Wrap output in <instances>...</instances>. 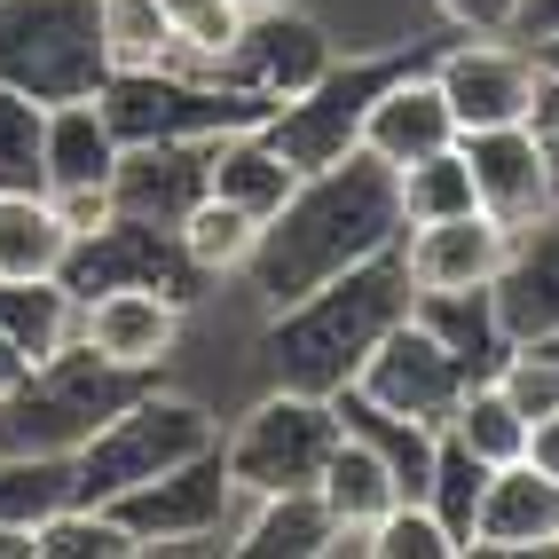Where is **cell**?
<instances>
[{
	"label": "cell",
	"mask_w": 559,
	"mask_h": 559,
	"mask_svg": "<svg viewBox=\"0 0 559 559\" xmlns=\"http://www.w3.org/2000/svg\"><path fill=\"white\" fill-rule=\"evenodd\" d=\"M402 245V198H394V166L370 151H347L340 166L300 174V190L284 198V213L260 229V252L245 284L260 292V308H292L316 284L362 269Z\"/></svg>",
	"instance_id": "cell-1"
},
{
	"label": "cell",
	"mask_w": 559,
	"mask_h": 559,
	"mask_svg": "<svg viewBox=\"0 0 559 559\" xmlns=\"http://www.w3.org/2000/svg\"><path fill=\"white\" fill-rule=\"evenodd\" d=\"M402 316H409V276H402L394 252H379V260H362V269L316 284L308 300L269 308V323H260V362H269L276 386L340 394L362 370V355L379 347Z\"/></svg>",
	"instance_id": "cell-2"
},
{
	"label": "cell",
	"mask_w": 559,
	"mask_h": 559,
	"mask_svg": "<svg viewBox=\"0 0 559 559\" xmlns=\"http://www.w3.org/2000/svg\"><path fill=\"white\" fill-rule=\"evenodd\" d=\"M205 450H221V418L198 394L151 379L142 394H127L119 409H110L80 450H71V497H80V504H110V497H127V489H142V480H158L174 465H190Z\"/></svg>",
	"instance_id": "cell-3"
},
{
	"label": "cell",
	"mask_w": 559,
	"mask_h": 559,
	"mask_svg": "<svg viewBox=\"0 0 559 559\" xmlns=\"http://www.w3.org/2000/svg\"><path fill=\"white\" fill-rule=\"evenodd\" d=\"M103 110H110V127H119V142H213V134H237V127L269 119L260 95L229 87L221 71H198V63L110 71Z\"/></svg>",
	"instance_id": "cell-4"
},
{
	"label": "cell",
	"mask_w": 559,
	"mask_h": 559,
	"mask_svg": "<svg viewBox=\"0 0 559 559\" xmlns=\"http://www.w3.org/2000/svg\"><path fill=\"white\" fill-rule=\"evenodd\" d=\"M0 80L24 87L32 103L103 95V32L95 0H0Z\"/></svg>",
	"instance_id": "cell-5"
},
{
	"label": "cell",
	"mask_w": 559,
	"mask_h": 559,
	"mask_svg": "<svg viewBox=\"0 0 559 559\" xmlns=\"http://www.w3.org/2000/svg\"><path fill=\"white\" fill-rule=\"evenodd\" d=\"M331 450H340V409H331V394H300V386H276V379L229 433H221V457H229V480L245 497L316 489Z\"/></svg>",
	"instance_id": "cell-6"
},
{
	"label": "cell",
	"mask_w": 559,
	"mask_h": 559,
	"mask_svg": "<svg viewBox=\"0 0 559 559\" xmlns=\"http://www.w3.org/2000/svg\"><path fill=\"white\" fill-rule=\"evenodd\" d=\"M110 512L127 520V536L142 544V559H158V551H229V512H237L229 457L205 450V457L127 489V497H110Z\"/></svg>",
	"instance_id": "cell-7"
},
{
	"label": "cell",
	"mask_w": 559,
	"mask_h": 559,
	"mask_svg": "<svg viewBox=\"0 0 559 559\" xmlns=\"http://www.w3.org/2000/svg\"><path fill=\"white\" fill-rule=\"evenodd\" d=\"M426 71H433L441 103H450L457 134H480V127H536L544 63H536L528 40H504V32H465V40H450Z\"/></svg>",
	"instance_id": "cell-8"
},
{
	"label": "cell",
	"mask_w": 559,
	"mask_h": 559,
	"mask_svg": "<svg viewBox=\"0 0 559 559\" xmlns=\"http://www.w3.org/2000/svg\"><path fill=\"white\" fill-rule=\"evenodd\" d=\"M402 63H409L402 48H379V56H347V63H331L308 95L276 103L269 119H260V134H269V142H276V151H284L292 166H300V174H316V166H340V158L355 151V134H362V110H370V95H379Z\"/></svg>",
	"instance_id": "cell-9"
},
{
	"label": "cell",
	"mask_w": 559,
	"mask_h": 559,
	"mask_svg": "<svg viewBox=\"0 0 559 559\" xmlns=\"http://www.w3.org/2000/svg\"><path fill=\"white\" fill-rule=\"evenodd\" d=\"M340 63V40L323 32V16H308L300 0H276V9H245V32L229 40V56L205 63L221 71L229 87L260 95V103H292V95H308L323 71Z\"/></svg>",
	"instance_id": "cell-10"
},
{
	"label": "cell",
	"mask_w": 559,
	"mask_h": 559,
	"mask_svg": "<svg viewBox=\"0 0 559 559\" xmlns=\"http://www.w3.org/2000/svg\"><path fill=\"white\" fill-rule=\"evenodd\" d=\"M473 379H480V370H465L426 323H409V316H402L386 340L362 355V370H355L347 386H362L370 402H386L394 418H418V426L441 433V426H450V409H457V394H465Z\"/></svg>",
	"instance_id": "cell-11"
},
{
	"label": "cell",
	"mask_w": 559,
	"mask_h": 559,
	"mask_svg": "<svg viewBox=\"0 0 559 559\" xmlns=\"http://www.w3.org/2000/svg\"><path fill=\"white\" fill-rule=\"evenodd\" d=\"M181 323L190 308L158 284H110L80 300V347H95L110 370H134V379H166V362L181 355Z\"/></svg>",
	"instance_id": "cell-12"
},
{
	"label": "cell",
	"mask_w": 559,
	"mask_h": 559,
	"mask_svg": "<svg viewBox=\"0 0 559 559\" xmlns=\"http://www.w3.org/2000/svg\"><path fill=\"white\" fill-rule=\"evenodd\" d=\"M63 284L80 292H110V284H158V292H174L181 308L198 300V269L181 260V237L174 229H158V221H134V213H119L110 229H95V237H80L71 245V260H63Z\"/></svg>",
	"instance_id": "cell-13"
},
{
	"label": "cell",
	"mask_w": 559,
	"mask_h": 559,
	"mask_svg": "<svg viewBox=\"0 0 559 559\" xmlns=\"http://www.w3.org/2000/svg\"><path fill=\"white\" fill-rule=\"evenodd\" d=\"M551 551H559V480L528 457L489 465L465 559H551Z\"/></svg>",
	"instance_id": "cell-14"
},
{
	"label": "cell",
	"mask_w": 559,
	"mask_h": 559,
	"mask_svg": "<svg viewBox=\"0 0 559 559\" xmlns=\"http://www.w3.org/2000/svg\"><path fill=\"white\" fill-rule=\"evenodd\" d=\"M504 252H512V229L489 213H441V221H409L394 260H402V276L409 292H465V284H497L504 269Z\"/></svg>",
	"instance_id": "cell-15"
},
{
	"label": "cell",
	"mask_w": 559,
	"mask_h": 559,
	"mask_svg": "<svg viewBox=\"0 0 559 559\" xmlns=\"http://www.w3.org/2000/svg\"><path fill=\"white\" fill-rule=\"evenodd\" d=\"M457 151L473 166V205L504 221V229H528L536 213H551L559 181H551V158L536 127H480V134H457Z\"/></svg>",
	"instance_id": "cell-16"
},
{
	"label": "cell",
	"mask_w": 559,
	"mask_h": 559,
	"mask_svg": "<svg viewBox=\"0 0 559 559\" xmlns=\"http://www.w3.org/2000/svg\"><path fill=\"white\" fill-rule=\"evenodd\" d=\"M450 142H457V119H450V103H441L433 71H426V63H402L394 80L370 95L355 151H370L379 166L402 174V166H418V158H433V151H450Z\"/></svg>",
	"instance_id": "cell-17"
},
{
	"label": "cell",
	"mask_w": 559,
	"mask_h": 559,
	"mask_svg": "<svg viewBox=\"0 0 559 559\" xmlns=\"http://www.w3.org/2000/svg\"><path fill=\"white\" fill-rule=\"evenodd\" d=\"M497 316L504 340H551L559 331V198L528 229H512V252L497 269Z\"/></svg>",
	"instance_id": "cell-18"
},
{
	"label": "cell",
	"mask_w": 559,
	"mask_h": 559,
	"mask_svg": "<svg viewBox=\"0 0 559 559\" xmlns=\"http://www.w3.org/2000/svg\"><path fill=\"white\" fill-rule=\"evenodd\" d=\"M110 198H119V213L174 229L205 198V142H127L119 174H110Z\"/></svg>",
	"instance_id": "cell-19"
},
{
	"label": "cell",
	"mask_w": 559,
	"mask_h": 559,
	"mask_svg": "<svg viewBox=\"0 0 559 559\" xmlns=\"http://www.w3.org/2000/svg\"><path fill=\"white\" fill-rule=\"evenodd\" d=\"M331 528H340V520H331V504L316 489H269V497L237 489L229 551H245V559H323Z\"/></svg>",
	"instance_id": "cell-20"
},
{
	"label": "cell",
	"mask_w": 559,
	"mask_h": 559,
	"mask_svg": "<svg viewBox=\"0 0 559 559\" xmlns=\"http://www.w3.org/2000/svg\"><path fill=\"white\" fill-rule=\"evenodd\" d=\"M205 190L229 198V205H245L252 221H276L284 198L300 190V166H292L260 127H237V134H213L205 142Z\"/></svg>",
	"instance_id": "cell-21"
},
{
	"label": "cell",
	"mask_w": 559,
	"mask_h": 559,
	"mask_svg": "<svg viewBox=\"0 0 559 559\" xmlns=\"http://www.w3.org/2000/svg\"><path fill=\"white\" fill-rule=\"evenodd\" d=\"M119 127H110L103 95H71L48 103V134H40V166H48V190H71V181H110L119 174Z\"/></svg>",
	"instance_id": "cell-22"
},
{
	"label": "cell",
	"mask_w": 559,
	"mask_h": 559,
	"mask_svg": "<svg viewBox=\"0 0 559 559\" xmlns=\"http://www.w3.org/2000/svg\"><path fill=\"white\" fill-rule=\"evenodd\" d=\"M409 323H426L441 347H450L465 370H497L504 316H497V284H465V292H409Z\"/></svg>",
	"instance_id": "cell-23"
},
{
	"label": "cell",
	"mask_w": 559,
	"mask_h": 559,
	"mask_svg": "<svg viewBox=\"0 0 559 559\" xmlns=\"http://www.w3.org/2000/svg\"><path fill=\"white\" fill-rule=\"evenodd\" d=\"M0 331H9L32 362H48V355H63L80 340V292L63 276H0Z\"/></svg>",
	"instance_id": "cell-24"
},
{
	"label": "cell",
	"mask_w": 559,
	"mask_h": 559,
	"mask_svg": "<svg viewBox=\"0 0 559 559\" xmlns=\"http://www.w3.org/2000/svg\"><path fill=\"white\" fill-rule=\"evenodd\" d=\"M260 229L269 221H252L245 205H229V198H198L190 213L174 221V237H181V260L205 276V284H221V276H245L252 269V252H260Z\"/></svg>",
	"instance_id": "cell-25"
},
{
	"label": "cell",
	"mask_w": 559,
	"mask_h": 559,
	"mask_svg": "<svg viewBox=\"0 0 559 559\" xmlns=\"http://www.w3.org/2000/svg\"><path fill=\"white\" fill-rule=\"evenodd\" d=\"M71 229L48 190H0V276H63Z\"/></svg>",
	"instance_id": "cell-26"
},
{
	"label": "cell",
	"mask_w": 559,
	"mask_h": 559,
	"mask_svg": "<svg viewBox=\"0 0 559 559\" xmlns=\"http://www.w3.org/2000/svg\"><path fill=\"white\" fill-rule=\"evenodd\" d=\"M95 32H103V63L110 71H158L181 63V40L158 0H95Z\"/></svg>",
	"instance_id": "cell-27"
},
{
	"label": "cell",
	"mask_w": 559,
	"mask_h": 559,
	"mask_svg": "<svg viewBox=\"0 0 559 559\" xmlns=\"http://www.w3.org/2000/svg\"><path fill=\"white\" fill-rule=\"evenodd\" d=\"M316 497L331 504V520H362V528H379V512L402 489H394V473L379 465V450H362L355 433H340V450H331L323 473H316Z\"/></svg>",
	"instance_id": "cell-28"
},
{
	"label": "cell",
	"mask_w": 559,
	"mask_h": 559,
	"mask_svg": "<svg viewBox=\"0 0 559 559\" xmlns=\"http://www.w3.org/2000/svg\"><path fill=\"white\" fill-rule=\"evenodd\" d=\"M441 433H457L465 450L480 457V465H512V457H528V418L504 402V386L480 370V379L457 394V409H450V426Z\"/></svg>",
	"instance_id": "cell-29"
},
{
	"label": "cell",
	"mask_w": 559,
	"mask_h": 559,
	"mask_svg": "<svg viewBox=\"0 0 559 559\" xmlns=\"http://www.w3.org/2000/svg\"><path fill=\"white\" fill-rule=\"evenodd\" d=\"M32 559H142V544L127 536V520L110 504H56L40 528H32Z\"/></svg>",
	"instance_id": "cell-30"
},
{
	"label": "cell",
	"mask_w": 559,
	"mask_h": 559,
	"mask_svg": "<svg viewBox=\"0 0 559 559\" xmlns=\"http://www.w3.org/2000/svg\"><path fill=\"white\" fill-rule=\"evenodd\" d=\"M480 489H489V465H480L457 433H433V473H426V504L433 520L457 536V559H465V536H473V512H480Z\"/></svg>",
	"instance_id": "cell-31"
},
{
	"label": "cell",
	"mask_w": 559,
	"mask_h": 559,
	"mask_svg": "<svg viewBox=\"0 0 559 559\" xmlns=\"http://www.w3.org/2000/svg\"><path fill=\"white\" fill-rule=\"evenodd\" d=\"M394 198H402V229H409V221H441V213H473V166H465V151L450 142V151L402 166L394 174Z\"/></svg>",
	"instance_id": "cell-32"
},
{
	"label": "cell",
	"mask_w": 559,
	"mask_h": 559,
	"mask_svg": "<svg viewBox=\"0 0 559 559\" xmlns=\"http://www.w3.org/2000/svg\"><path fill=\"white\" fill-rule=\"evenodd\" d=\"M40 134H48V103H32L24 87L0 80V190H48Z\"/></svg>",
	"instance_id": "cell-33"
},
{
	"label": "cell",
	"mask_w": 559,
	"mask_h": 559,
	"mask_svg": "<svg viewBox=\"0 0 559 559\" xmlns=\"http://www.w3.org/2000/svg\"><path fill=\"white\" fill-rule=\"evenodd\" d=\"M370 559H457V536L433 520L426 497H394L370 528Z\"/></svg>",
	"instance_id": "cell-34"
},
{
	"label": "cell",
	"mask_w": 559,
	"mask_h": 559,
	"mask_svg": "<svg viewBox=\"0 0 559 559\" xmlns=\"http://www.w3.org/2000/svg\"><path fill=\"white\" fill-rule=\"evenodd\" d=\"M166 24H174V40H181V63H221L229 56V40L245 32V0H158Z\"/></svg>",
	"instance_id": "cell-35"
},
{
	"label": "cell",
	"mask_w": 559,
	"mask_h": 559,
	"mask_svg": "<svg viewBox=\"0 0 559 559\" xmlns=\"http://www.w3.org/2000/svg\"><path fill=\"white\" fill-rule=\"evenodd\" d=\"M56 198V213H63V229H71V245L80 237H95V229H110L119 221V198H110V181H71V190H48Z\"/></svg>",
	"instance_id": "cell-36"
},
{
	"label": "cell",
	"mask_w": 559,
	"mask_h": 559,
	"mask_svg": "<svg viewBox=\"0 0 559 559\" xmlns=\"http://www.w3.org/2000/svg\"><path fill=\"white\" fill-rule=\"evenodd\" d=\"M433 9L457 32H512L520 24V0H433Z\"/></svg>",
	"instance_id": "cell-37"
},
{
	"label": "cell",
	"mask_w": 559,
	"mask_h": 559,
	"mask_svg": "<svg viewBox=\"0 0 559 559\" xmlns=\"http://www.w3.org/2000/svg\"><path fill=\"white\" fill-rule=\"evenodd\" d=\"M536 142H544L551 181H559V87H551V80H544V103H536Z\"/></svg>",
	"instance_id": "cell-38"
},
{
	"label": "cell",
	"mask_w": 559,
	"mask_h": 559,
	"mask_svg": "<svg viewBox=\"0 0 559 559\" xmlns=\"http://www.w3.org/2000/svg\"><path fill=\"white\" fill-rule=\"evenodd\" d=\"M32 370H40V362H32V355H24V347L9 340V331H0V402H9V394H16V386L32 379Z\"/></svg>",
	"instance_id": "cell-39"
},
{
	"label": "cell",
	"mask_w": 559,
	"mask_h": 559,
	"mask_svg": "<svg viewBox=\"0 0 559 559\" xmlns=\"http://www.w3.org/2000/svg\"><path fill=\"white\" fill-rule=\"evenodd\" d=\"M528 465H544V473L559 480V409H551L544 426H528Z\"/></svg>",
	"instance_id": "cell-40"
},
{
	"label": "cell",
	"mask_w": 559,
	"mask_h": 559,
	"mask_svg": "<svg viewBox=\"0 0 559 559\" xmlns=\"http://www.w3.org/2000/svg\"><path fill=\"white\" fill-rule=\"evenodd\" d=\"M528 48H536V63H544V80L559 87V32H544V40H528Z\"/></svg>",
	"instance_id": "cell-41"
},
{
	"label": "cell",
	"mask_w": 559,
	"mask_h": 559,
	"mask_svg": "<svg viewBox=\"0 0 559 559\" xmlns=\"http://www.w3.org/2000/svg\"><path fill=\"white\" fill-rule=\"evenodd\" d=\"M245 9H276V0H245Z\"/></svg>",
	"instance_id": "cell-42"
}]
</instances>
